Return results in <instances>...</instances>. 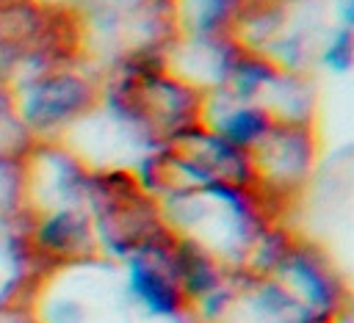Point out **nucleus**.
<instances>
[{
  "instance_id": "nucleus-1",
  "label": "nucleus",
  "mask_w": 354,
  "mask_h": 323,
  "mask_svg": "<svg viewBox=\"0 0 354 323\" xmlns=\"http://www.w3.org/2000/svg\"><path fill=\"white\" fill-rule=\"evenodd\" d=\"M133 284H136V290L155 306V309H171V290L158 279V276H152L149 271H136L133 273Z\"/></svg>"
}]
</instances>
